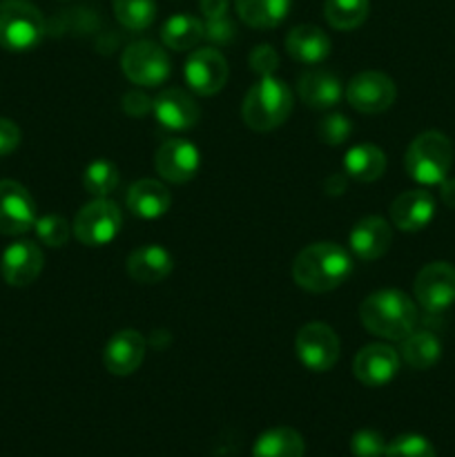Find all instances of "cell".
<instances>
[{"instance_id": "1", "label": "cell", "mask_w": 455, "mask_h": 457, "mask_svg": "<svg viewBox=\"0 0 455 457\" xmlns=\"http://www.w3.org/2000/svg\"><path fill=\"white\" fill-rule=\"evenodd\" d=\"M352 275V259L342 245L310 244L294 257L293 279L308 293H330Z\"/></svg>"}, {"instance_id": "2", "label": "cell", "mask_w": 455, "mask_h": 457, "mask_svg": "<svg viewBox=\"0 0 455 457\" xmlns=\"http://www.w3.org/2000/svg\"><path fill=\"white\" fill-rule=\"evenodd\" d=\"M360 320L368 333L388 342H401L418 326L419 312L401 290H377L360 306Z\"/></svg>"}, {"instance_id": "3", "label": "cell", "mask_w": 455, "mask_h": 457, "mask_svg": "<svg viewBox=\"0 0 455 457\" xmlns=\"http://www.w3.org/2000/svg\"><path fill=\"white\" fill-rule=\"evenodd\" d=\"M290 112H293V92L288 85L272 76H261L245 94L241 119L254 132H270L288 120Z\"/></svg>"}, {"instance_id": "4", "label": "cell", "mask_w": 455, "mask_h": 457, "mask_svg": "<svg viewBox=\"0 0 455 457\" xmlns=\"http://www.w3.org/2000/svg\"><path fill=\"white\" fill-rule=\"evenodd\" d=\"M453 165V145L442 132H422L410 141L404 156V168L413 181L422 186H440Z\"/></svg>"}, {"instance_id": "5", "label": "cell", "mask_w": 455, "mask_h": 457, "mask_svg": "<svg viewBox=\"0 0 455 457\" xmlns=\"http://www.w3.org/2000/svg\"><path fill=\"white\" fill-rule=\"evenodd\" d=\"M45 18L29 0L0 3V47L7 52H31L45 38Z\"/></svg>"}, {"instance_id": "6", "label": "cell", "mask_w": 455, "mask_h": 457, "mask_svg": "<svg viewBox=\"0 0 455 457\" xmlns=\"http://www.w3.org/2000/svg\"><path fill=\"white\" fill-rule=\"evenodd\" d=\"M120 223H123V217H120L119 205L103 196L80 208L74 219V235L83 245L101 248L116 239Z\"/></svg>"}, {"instance_id": "7", "label": "cell", "mask_w": 455, "mask_h": 457, "mask_svg": "<svg viewBox=\"0 0 455 457\" xmlns=\"http://www.w3.org/2000/svg\"><path fill=\"white\" fill-rule=\"evenodd\" d=\"M120 70L141 87H156L163 85L170 76V56L163 47L152 40L132 43L120 56Z\"/></svg>"}, {"instance_id": "8", "label": "cell", "mask_w": 455, "mask_h": 457, "mask_svg": "<svg viewBox=\"0 0 455 457\" xmlns=\"http://www.w3.org/2000/svg\"><path fill=\"white\" fill-rule=\"evenodd\" d=\"M415 299L428 315H440L455 303V266L433 262L415 277Z\"/></svg>"}, {"instance_id": "9", "label": "cell", "mask_w": 455, "mask_h": 457, "mask_svg": "<svg viewBox=\"0 0 455 457\" xmlns=\"http://www.w3.org/2000/svg\"><path fill=\"white\" fill-rule=\"evenodd\" d=\"M297 360L312 373H326L339 360V339L330 326L321 321L306 324L294 337Z\"/></svg>"}, {"instance_id": "10", "label": "cell", "mask_w": 455, "mask_h": 457, "mask_svg": "<svg viewBox=\"0 0 455 457\" xmlns=\"http://www.w3.org/2000/svg\"><path fill=\"white\" fill-rule=\"evenodd\" d=\"M397 89L393 79L382 71H360L346 85V101L361 114H382L395 103Z\"/></svg>"}, {"instance_id": "11", "label": "cell", "mask_w": 455, "mask_h": 457, "mask_svg": "<svg viewBox=\"0 0 455 457\" xmlns=\"http://www.w3.org/2000/svg\"><path fill=\"white\" fill-rule=\"evenodd\" d=\"M36 226V204L18 181H0V235L18 237Z\"/></svg>"}, {"instance_id": "12", "label": "cell", "mask_w": 455, "mask_h": 457, "mask_svg": "<svg viewBox=\"0 0 455 457\" xmlns=\"http://www.w3.org/2000/svg\"><path fill=\"white\" fill-rule=\"evenodd\" d=\"M228 62L221 52L212 47H201L187 56L186 61V80L199 96H212L221 92L228 83Z\"/></svg>"}, {"instance_id": "13", "label": "cell", "mask_w": 455, "mask_h": 457, "mask_svg": "<svg viewBox=\"0 0 455 457\" xmlns=\"http://www.w3.org/2000/svg\"><path fill=\"white\" fill-rule=\"evenodd\" d=\"M201 154L194 143L186 138H170L161 143L154 154V168L161 179L170 183H187L199 172Z\"/></svg>"}, {"instance_id": "14", "label": "cell", "mask_w": 455, "mask_h": 457, "mask_svg": "<svg viewBox=\"0 0 455 457\" xmlns=\"http://www.w3.org/2000/svg\"><path fill=\"white\" fill-rule=\"evenodd\" d=\"M400 370V353L386 344H368L352 360V373L364 386L379 388L393 382Z\"/></svg>"}, {"instance_id": "15", "label": "cell", "mask_w": 455, "mask_h": 457, "mask_svg": "<svg viewBox=\"0 0 455 457\" xmlns=\"http://www.w3.org/2000/svg\"><path fill=\"white\" fill-rule=\"evenodd\" d=\"M45 257L43 250L34 241H16L9 245L0 259V275L9 286L25 288L31 286L43 272Z\"/></svg>"}, {"instance_id": "16", "label": "cell", "mask_w": 455, "mask_h": 457, "mask_svg": "<svg viewBox=\"0 0 455 457\" xmlns=\"http://www.w3.org/2000/svg\"><path fill=\"white\" fill-rule=\"evenodd\" d=\"M299 98L312 110H330L342 98V80L326 67H308L297 79Z\"/></svg>"}, {"instance_id": "17", "label": "cell", "mask_w": 455, "mask_h": 457, "mask_svg": "<svg viewBox=\"0 0 455 457\" xmlns=\"http://www.w3.org/2000/svg\"><path fill=\"white\" fill-rule=\"evenodd\" d=\"M435 217V199L426 190H406L393 201L391 221L401 232H419Z\"/></svg>"}, {"instance_id": "18", "label": "cell", "mask_w": 455, "mask_h": 457, "mask_svg": "<svg viewBox=\"0 0 455 457\" xmlns=\"http://www.w3.org/2000/svg\"><path fill=\"white\" fill-rule=\"evenodd\" d=\"M145 357V339L136 330H120L107 342L103 351V364L116 378H125L138 370Z\"/></svg>"}, {"instance_id": "19", "label": "cell", "mask_w": 455, "mask_h": 457, "mask_svg": "<svg viewBox=\"0 0 455 457\" xmlns=\"http://www.w3.org/2000/svg\"><path fill=\"white\" fill-rule=\"evenodd\" d=\"M152 112H154L156 120L163 128L174 129V132L194 128L196 120H199V107H196V103L192 101L190 94L177 87L163 89L152 101Z\"/></svg>"}, {"instance_id": "20", "label": "cell", "mask_w": 455, "mask_h": 457, "mask_svg": "<svg viewBox=\"0 0 455 457\" xmlns=\"http://www.w3.org/2000/svg\"><path fill=\"white\" fill-rule=\"evenodd\" d=\"M393 230L382 217H366L355 223L348 235V245L360 262H377L391 248Z\"/></svg>"}, {"instance_id": "21", "label": "cell", "mask_w": 455, "mask_h": 457, "mask_svg": "<svg viewBox=\"0 0 455 457\" xmlns=\"http://www.w3.org/2000/svg\"><path fill=\"white\" fill-rule=\"evenodd\" d=\"M174 259L163 245L145 244L128 257V275L138 284H159L172 272Z\"/></svg>"}, {"instance_id": "22", "label": "cell", "mask_w": 455, "mask_h": 457, "mask_svg": "<svg viewBox=\"0 0 455 457\" xmlns=\"http://www.w3.org/2000/svg\"><path fill=\"white\" fill-rule=\"evenodd\" d=\"M128 210L138 219H159L172 205V195L156 179H141L128 190Z\"/></svg>"}, {"instance_id": "23", "label": "cell", "mask_w": 455, "mask_h": 457, "mask_svg": "<svg viewBox=\"0 0 455 457\" xmlns=\"http://www.w3.org/2000/svg\"><path fill=\"white\" fill-rule=\"evenodd\" d=\"M285 52L303 65H319L330 54V38L315 25H299L285 36Z\"/></svg>"}, {"instance_id": "24", "label": "cell", "mask_w": 455, "mask_h": 457, "mask_svg": "<svg viewBox=\"0 0 455 457\" xmlns=\"http://www.w3.org/2000/svg\"><path fill=\"white\" fill-rule=\"evenodd\" d=\"M343 170L351 179L360 183H373L386 170V154L377 145L361 143V145L351 147L343 156Z\"/></svg>"}, {"instance_id": "25", "label": "cell", "mask_w": 455, "mask_h": 457, "mask_svg": "<svg viewBox=\"0 0 455 457\" xmlns=\"http://www.w3.org/2000/svg\"><path fill=\"white\" fill-rule=\"evenodd\" d=\"M400 357L415 370L435 366L442 357V344L431 330H413L400 342Z\"/></svg>"}, {"instance_id": "26", "label": "cell", "mask_w": 455, "mask_h": 457, "mask_svg": "<svg viewBox=\"0 0 455 457\" xmlns=\"http://www.w3.org/2000/svg\"><path fill=\"white\" fill-rule=\"evenodd\" d=\"M235 9L252 29H272L285 21L290 0H235Z\"/></svg>"}, {"instance_id": "27", "label": "cell", "mask_w": 455, "mask_h": 457, "mask_svg": "<svg viewBox=\"0 0 455 457\" xmlns=\"http://www.w3.org/2000/svg\"><path fill=\"white\" fill-rule=\"evenodd\" d=\"M203 22L190 13H177V16L168 18L161 27V40H163L165 47L174 49V52L194 49L203 40Z\"/></svg>"}, {"instance_id": "28", "label": "cell", "mask_w": 455, "mask_h": 457, "mask_svg": "<svg viewBox=\"0 0 455 457\" xmlns=\"http://www.w3.org/2000/svg\"><path fill=\"white\" fill-rule=\"evenodd\" d=\"M303 437L294 428L277 427L257 437L252 457H303Z\"/></svg>"}, {"instance_id": "29", "label": "cell", "mask_w": 455, "mask_h": 457, "mask_svg": "<svg viewBox=\"0 0 455 457\" xmlns=\"http://www.w3.org/2000/svg\"><path fill=\"white\" fill-rule=\"evenodd\" d=\"M370 13L368 0H326L324 16L330 27L339 31H351L364 25Z\"/></svg>"}, {"instance_id": "30", "label": "cell", "mask_w": 455, "mask_h": 457, "mask_svg": "<svg viewBox=\"0 0 455 457\" xmlns=\"http://www.w3.org/2000/svg\"><path fill=\"white\" fill-rule=\"evenodd\" d=\"M114 16L123 27L132 31H143L154 22V0H114Z\"/></svg>"}, {"instance_id": "31", "label": "cell", "mask_w": 455, "mask_h": 457, "mask_svg": "<svg viewBox=\"0 0 455 457\" xmlns=\"http://www.w3.org/2000/svg\"><path fill=\"white\" fill-rule=\"evenodd\" d=\"M119 179H120L119 170H116V165L112 163V161L98 159L85 168L83 186L89 195L103 199V196L112 195V192L116 190V186H119Z\"/></svg>"}, {"instance_id": "32", "label": "cell", "mask_w": 455, "mask_h": 457, "mask_svg": "<svg viewBox=\"0 0 455 457\" xmlns=\"http://www.w3.org/2000/svg\"><path fill=\"white\" fill-rule=\"evenodd\" d=\"M384 457H435V449L426 437L406 433V436L395 437L391 445H386Z\"/></svg>"}, {"instance_id": "33", "label": "cell", "mask_w": 455, "mask_h": 457, "mask_svg": "<svg viewBox=\"0 0 455 457\" xmlns=\"http://www.w3.org/2000/svg\"><path fill=\"white\" fill-rule=\"evenodd\" d=\"M36 235L49 248H61L70 239V223L58 214H45V217L36 219Z\"/></svg>"}, {"instance_id": "34", "label": "cell", "mask_w": 455, "mask_h": 457, "mask_svg": "<svg viewBox=\"0 0 455 457\" xmlns=\"http://www.w3.org/2000/svg\"><path fill=\"white\" fill-rule=\"evenodd\" d=\"M351 132L352 125L343 114H328L317 123V138L326 145H342Z\"/></svg>"}, {"instance_id": "35", "label": "cell", "mask_w": 455, "mask_h": 457, "mask_svg": "<svg viewBox=\"0 0 455 457\" xmlns=\"http://www.w3.org/2000/svg\"><path fill=\"white\" fill-rule=\"evenodd\" d=\"M351 453L355 457H382L386 453V442L382 433L373 428H361L351 437Z\"/></svg>"}, {"instance_id": "36", "label": "cell", "mask_w": 455, "mask_h": 457, "mask_svg": "<svg viewBox=\"0 0 455 457\" xmlns=\"http://www.w3.org/2000/svg\"><path fill=\"white\" fill-rule=\"evenodd\" d=\"M203 29H205L203 38L212 40L214 45L232 43V40H235V36H236L235 22H232L228 16L210 18V21L203 22Z\"/></svg>"}, {"instance_id": "37", "label": "cell", "mask_w": 455, "mask_h": 457, "mask_svg": "<svg viewBox=\"0 0 455 457\" xmlns=\"http://www.w3.org/2000/svg\"><path fill=\"white\" fill-rule=\"evenodd\" d=\"M277 61H279V56H277V52L270 45H259L250 54V67L259 76H272V71L277 70Z\"/></svg>"}, {"instance_id": "38", "label": "cell", "mask_w": 455, "mask_h": 457, "mask_svg": "<svg viewBox=\"0 0 455 457\" xmlns=\"http://www.w3.org/2000/svg\"><path fill=\"white\" fill-rule=\"evenodd\" d=\"M21 129L13 120L0 119V156H7L21 145Z\"/></svg>"}, {"instance_id": "39", "label": "cell", "mask_w": 455, "mask_h": 457, "mask_svg": "<svg viewBox=\"0 0 455 457\" xmlns=\"http://www.w3.org/2000/svg\"><path fill=\"white\" fill-rule=\"evenodd\" d=\"M120 105H123L125 114L129 116H145L147 112L152 110V101L145 96V94L138 92V89H132V92L125 94Z\"/></svg>"}, {"instance_id": "40", "label": "cell", "mask_w": 455, "mask_h": 457, "mask_svg": "<svg viewBox=\"0 0 455 457\" xmlns=\"http://www.w3.org/2000/svg\"><path fill=\"white\" fill-rule=\"evenodd\" d=\"M199 7H201V13L205 16V21H210V18L228 16L230 0H199Z\"/></svg>"}, {"instance_id": "41", "label": "cell", "mask_w": 455, "mask_h": 457, "mask_svg": "<svg viewBox=\"0 0 455 457\" xmlns=\"http://www.w3.org/2000/svg\"><path fill=\"white\" fill-rule=\"evenodd\" d=\"M440 186H442V201H444L449 208H455V179H444Z\"/></svg>"}, {"instance_id": "42", "label": "cell", "mask_w": 455, "mask_h": 457, "mask_svg": "<svg viewBox=\"0 0 455 457\" xmlns=\"http://www.w3.org/2000/svg\"><path fill=\"white\" fill-rule=\"evenodd\" d=\"M346 190V181L339 177H330L328 181H326V192L328 195H342V192Z\"/></svg>"}]
</instances>
